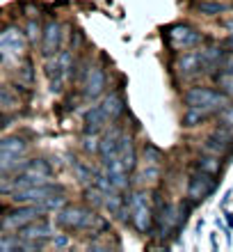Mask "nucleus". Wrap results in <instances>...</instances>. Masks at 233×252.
Returning a JSON list of instances; mask_svg holds the SVG:
<instances>
[{"instance_id":"22","label":"nucleus","mask_w":233,"mask_h":252,"mask_svg":"<svg viewBox=\"0 0 233 252\" xmlns=\"http://www.w3.org/2000/svg\"><path fill=\"white\" fill-rule=\"evenodd\" d=\"M206 120H208V113H204L199 108H185V113H183V126H187V128L204 124Z\"/></svg>"},{"instance_id":"16","label":"nucleus","mask_w":233,"mask_h":252,"mask_svg":"<svg viewBox=\"0 0 233 252\" xmlns=\"http://www.w3.org/2000/svg\"><path fill=\"white\" fill-rule=\"evenodd\" d=\"M107 124H110V117L105 115L103 106L96 103V106H92L85 113V128H82V131L85 133H99V131H103Z\"/></svg>"},{"instance_id":"27","label":"nucleus","mask_w":233,"mask_h":252,"mask_svg":"<svg viewBox=\"0 0 233 252\" xmlns=\"http://www.w3.org/2000/svg\"><path fill=\"white\" fill-rule=\"evenodd\" d=\"M217 85H220V90L224 94H227L229 99H233V69H227V71L217 73Z\"/></svg>"},{"instance_id":"5","label":"nucleus","mask_w":233,"mask_h":252,"mask_svg":"<svg viewBox=\"0 0 233 252\" xmlns=\"http://www.w3.org/2000/svg\"><path fill=\"white\" fill-rule=\"evenodd\" d=\"M41 216H46L41 204H16V209H12L0 220V229L2 232H19L21 227H26L27 222H32Z\"/></svg>"},{"instance_id":"36","label":"nucleus","mask_w":233,"mask_h":252,"mask_svg":"<svg viewBox=\"0 0 233 252\" xmlns=\"http://www.w3.org/2000/svg\"><path fill=\"white\" fill-rule=\"evenodd\" d=\"M51 241H53L55 248H69V246H71V239H69L67 234H53V236H51Z\"/></svg>"},{"instance_id":"32","label":"nucleus","mask_w":233,"mask_h":252,"mask_svg":"<svg viewBox=\"0 0 233 252\" xmlns=\"http://www.w3.org/2000/svg\"><path fill=\"white\" fill-rule=\"evenodd\" d=\"M26 37H27V44H37V41H41V26L37 23L34 19L27 21L26 26Z\"/></svg>"},{"instance_id":"29","label":"nucleus","mask_w":233,"mask_h":252,"mask_svg":"<svg viewBox=\"0 0 233 252\" xmlns=\"http://www.w3.org/2000/svg\"><path fill=\"white\" fill-rule=\"evenodd\" d=\"M158 179H160V167L158 165H147L140 172V177H137L140 184H155Z\"/></svg>"},{"instance_id":"24","label":"nucleus","mask_w":233,"mask_h":252,"mask_svg":"<svg viewBox=\"0 0 233 252\" xmlns=\"http://www.w3.org/2000/svg\"><path fill=\"white\" fill-rule=\"evenodd\" d=\"M74 172H76V179H78L82 186H89L94 181V167L85 165V163H78L76 158H74Z\"/></svg>"},{"instance_id":"26","label":"nucleus","mask_w":233,"mask_h":252,"mask_svg":"<svg viewBox=\"0 0 233 252\" xmlns=\"http://www.w3.org/2000/svg\"><path fill=\"white\" fill-rule=\"evenodd\" d=\"M69 204V199H67V195H64V192H57V195H51V197L48 199H44V202H41V209H44V211H60L62 206H67Z\"/></svg>"},{"instance_id":"18","label":"nucleus","mask_w":233,"mask_h":252,"mask_svg":"<svg viewBox=\"0 0 233 252\" xmlns=\"http://www.w3.org/2000/svg\"><path fill=\"white\" fill-rule=\"evenodd\" d=\"M23 172L30 174V177H34V179L51 181V177H53V165H51L46 158H27Z\"/></svg>"},{"instance_id":"14","label":"nucleus","mask_w":233,"mask_h":252,"mask_svg":"<svg viewBox=\"0 0 233 252\" xmlns=\"http://www.w3.org/2000/svg\"><path fill=\"white\" fill-rule=\"evenodd\" d=\"M231 140H233V133L227 131V128H217V131H213L210 135L206 138V152L215 154V156H222V154L229 152V147H231Z\"/></svg>"},{"instance_id":"9","label":"nucleus","mask_w":233,"mask_h":252,"mask_svg":"<svg viewBox=\"0 0 233 252\" xmlns=\"http://www.w3.org/2000/svg\"><path fill=\"white\" fill-rule=\"evenodd\" d=\"M215 186H217V181H215L213 174L197 170V172L190 177V181H187V199H192L194 204H197V202H204V199L215 190Z\"/></svg>"},{"instance_id":"25","label":"nucleus","mask_w":233,"mask_h":252,"mask_svg":"<svg viewBox=\"0 0 233 252\" xmlns=\"http://www.w3.org/2000/svg\"><path fill=\"white\" fill-rule=\"evenodd\" d=\"M103 206H105V209L112 213V216H119L121 206H124V197H121V192L119 190L107 192L105 197H103Z\"/></svg>"},{"instance_id":"38","label":"nucleus","mask_w":233,"mask_h":252,"mask_svg":"<svg viewBox=\"0 0 233 252\" xmlns=\"http://www.w3.org/2000/svg\"><path fill=\"white\" fill-rule=\"evenodd\" d=\"M227 222H229V227H233V213H227Z\"/></svg>"},{"instance_id":"2","label":"nucleus","mask_w":233,"mask_h":252,"mask_svg":"<svg viewBox=\"0 0 233 252\" xmlns=\"http://www.w3.org/2000/svg\"><path fill=\"white\" fill-rule=\"evenodd\" d=\"M46 76H48V87L53 94H60L64 90L69 80L76 76V60L71 51H57L51 55L46 62Z\"/></svg>"},{"instance_id":"13","label":"nucleus","mask_w":233,"mask_h":252,"mask_svg":"<svg viewBox=\"0 0 233 252\" xmlns=\"http://www.w3.org/2000/svg\"><path fill=\"white\" fill-rule=\"evenodd\" d=\"M55 234V227L44 218H37L32 222H27L26 227H21L19 229V236L21 239H30V241H44L46 243L51 236Z\"/></svg>"},{"instance_id":"17","label":"nucleus","mask_w":233,"mask_h":252,"mask_svg":"<svg viewBox=\"0 0 233 252\" xmlns=\"http://www.w3.org/2000/svg\"><path fill=\"white\" fill-rule=\"evenodd\" d=\"M101 106H103L105 115L110 117V122H117L119 117H124V113H126V99H124V94H121L119 90H112V92L103 99Z\"/></svg>"},{"instance_id":"34","label":"nucleus","mask_w":233,"mask_h":252,"mask_svg":"<svg viewBox=\"0 0 233 252\" xmlns=\"http://www.w3.org/2000/svg\"><path fill=\"white\" fill-rule=\"evenodd\" d=\"M220 126L233 133V106H224L220 110Z\"/></svg>"},{"instance_id":"35","label":"nucleus","mask_w":233,"mask_h":252,"mask_svg":"<svg viewBox=\"0 0 233 252\" xmlns=\"http://www.w3.org/2000/svg\"><path fill=\"white\" fill-rule=\"evenodd\" d=\"M14 190V174H0V195H12Z\"/></svg>"},{"instance_id":"19","label":"nucleus","mask_w":233,"mask_h":252,"mask_svg":"<svg viewBox=\"0 0 233 252\" xmlns=\"http://www.w3.org/2000/svg\"><path fill=\"white\" fill-rule=\"evenodd\" d=\"M197 170H201V172H208L213 174V177H217L222 170V163H220V156H215V154H208V156H199L197 158Z\"/></svg>"},{"instance_id":"11","label":"nucleus","mask_w":233,"mask_h":252,"mask_svg":"<svg viewBox=\"0 0 233 252\" xmlns=\"http://www.w3.org/2000/svg\"><path fill=\"white\" fill-rule=\"evenodd\" d=\"M62 44V26L57 21H48L46 26L41 28V55L44 58H51L60 51Z\"/></svg>"},{"instance_id":"23","label":"nucleus","mask_w":233,"mask_h":252,"mask_svg":"<svg viewBox=\"0 0 233 252\" xmlns=\"http://www.w3.org/2000/svg\"><path fill=\"white\" fill-rule=\"evenodd\" d=\"M197 12L204 14V16H217V14L227 12V5L217 2V0H201L199 5H197Z\"/></svg>"},{"instance_id":"39","label":"nucleus","mask_w":233,"mask_h":252,"mask_svg":"<svg viewBox=\"0 0 233 252\" xmlns=\"http://www.w3.org/2000/svg\"><path fill=\"white\" fill-rule=\"evenodd\" d=\"M229 28H233V23H231V26H229Z\"/></svg>"},{"instance_id":"4","label":"nucleus","mask_w":233,"mask_h":252,"mask_svg":"<svg viewBox=\"0 0 233 252\" xmlns=\"http://www.w3.org/2000/svg\"><path fill=\"white\" fill-rule=\"evenodd\" d=\"M187 108H199L204 113H220L224 106H229V96L224 92H217L213 87H190L183 94Z\"/></svg>"},{"instance_id":"31","label":"nucleus","mask_w":233,"mask_h":252,"mask_svg":"<svg viewBox=\"0 0 233 252\" xmlns=\"http://www.w3.org/2000/svg\"><path fill=\"white\" fill-rule=\"evenodd\" d=\"M19 78L26 80L27 85L34 83V71H32V60L30 58H23V62L19 64Z\"/></svg>"},{"instance_id":"21","label":"nucleus","mask_w":233,"mask_h":252,"mask_svg":"<svg viewBox=\"0 0 233 252\" xmlns=\"http://www.w3.org/2000/svg\"><path fill=\"white\" fill-rule=\"evenodd\" d=\"M21 106V99L12 90H7V87H0V113H12L16 108Z\"/></svg>"},{"instance_id":"28","label":"nucleus","mask_w":233,"mask_h":252,"mask_svg":"<svg viewBox=\"0 0 233 252\" xmlns=\"http://www.w3.org/2000/svg\"><path fill=\"white\" fill-rule=\"evenodd\" d=\"M82 195H85L87 204H92V209H94V206H103V197H105V195H103V192H101L96 186H87Z\"/></svg>"},{"instance_id":"30","label":"nucleus","mask_w":233,"mask_h":252,"mask_svg":"<svg viewBox=\"0 0 233 252\" xmlns=\"http://www.w3.org/2000/svg\"><path fill=\"white\" fill-rule=\"evenodd\" d=\"M99 133H82V149L87 154H99Z\"/></svg>"},{"instance_id":"1","label":"nucleus","mask_w":233,"mask_h":252,"mask_svg":"<svg viewBox=\"0 0 233 252\" xmlns=\"http://www.w3.org/2000/svg\"><path fill=\"white\" fill-rule=\"evenodd\" d=\"M101 216H96L94 209L89 206H62L60 211H55V222L67 229V232H92L96 229V222H99Z\"/></svg>"},{"instance_id":"10","label":"nucleus","mask_w":233,"mask_h":252,"mask_svg":"<svg viewBox=\"0 0 233 252\" xmlns=\"http://www.w3.org/2000/svg\"><path fill=\"white\" fill-rule=\"evenodd\" d=\"M107 87V76H105V69L99 64L89 66V71L85 76V85H82V94H85V99H99L101 94L105 92Z\"/></svg>"},{"instance_id":"3","label":"nucleus","mask_w":233,"mask_h":252,"mask_svg":"<svg viewBox=\"0 0 233 252\" xmlns=\"http://www.w3.org/2000/svg\"><path fill=\"white\" fill-rule=\"evenodd\" d=\"M126 206L130 209V222H133L135 232L142 236H149L154 229V209L149 206L147 190H133L124 197Z\"/></svg>"},{"instance_id":"7","label":"nucleus","mask_w":233,"mask_h":252,"mask_svg":"<svg viewBox=\"0 0 233 252\" xmlns=\"http://www.w3.org/2000/svg\"><path fill=\"white\" fill-rule=\"evenodd\" d=\"M57 192H64L62 184L44 181V184H37V186H27V188H21V190H14L12 202L14 204H41L44 199H48L51 195H57Z\"/></svg>"},{"instance_id":"8","label":"nucleus","mask_w":233,"mask_h":252,"mask_svg":"<svg viewBox=\"0 0 233 252\" xmlns=\"http://www.w3.org/2000/svg\"><path fill=\"white\" fill-rule=\"evenodd\" d=\"M165 37H167V44L174 51H190V48L201 44V32L194 30L192 26H187V23H174V26H169Z\"/></svg>"},{"instance_id":"12","label":"nucleus","mask_w":233,"mask_h":252,"mask_svg":"<svg viewBox=\"0 0 233 252\" xmlns=\"http://www.w3.org/2000/svg\"><path fill=\"white\" fill-rule=\"evenodd\" d=\"M176 71L183 78H194L199 73L206 71V62H204V53L201 51H190V53H183L176 62Z\"/></svg>"},{"instance_id":"33","label":"nucleus","mask_w":233,"mask_h":252,"mask_svg":"<svg viewBox=\"0 0 233 252\" xmlns=\"http://www.w3.org/2000/svg\"><path fill=\"white\" fill-rule=\"evenodd\" d=\"M0 250H23V239H16V236H12V234H7V236H2L0 239Z\"/></svg>"},{"instance_id":"20","label":"nucleus","mask_w":233,"mask_h":252,"mask_svg":"<svg viewBox=\"0 0 233 252\" xmlns=\"http://www.w3.org/2000/svg\"><path fill=\"white\" fill-rule=\"evenodd\" d=\"M142 158H144L147 165H158L160 167V163L165 160V154H162V149H158L154 142H144V147H142Z\"/></svg>"},{"instance_id":"15","label":"nucleus","mask_w":233,"mask_h":252,"mask_svg":"<svg viewBox=\"0 0 233 252\" xmlns=\"http://www.w3.org/2000/svg\"><path fill=\"white\" fill-rule=\"evenodd\" d=\"M119 160H121V165H124V170H126L128 174L137 167V152H135L133 138L126 135V133H121L119 135Z\"/></svg>"},{"instance_id":"6","label":"nucleus","mask_w":233,"mask_h":252,"mask_svg":"<svg viewBox=\"0 0 233 252\" xmlns=\"http://www.w3.org/2000/svg\"><path fill=\"white\" fill-rule=\"evenodd\" d=\"M27 51V37L21 32L16 26H7L0 30V58L9 60V58H26Z\"/></svg>"},{"instance_id":"37","label":"nucleus","mask_w":233,"mask_h":252,"mask_svg":"<svg viewBox=\"0 0 233 252\" xmlns=\"http://www.w3.org/2000/svg\"><path fill=\"white\" fill-rule=\"evenodd\" d=\"M23 12H26V16H30V19H34V16L39 14V9H37V7H34V5H26V9H23Z\"/></svg>"}]
</instances>
